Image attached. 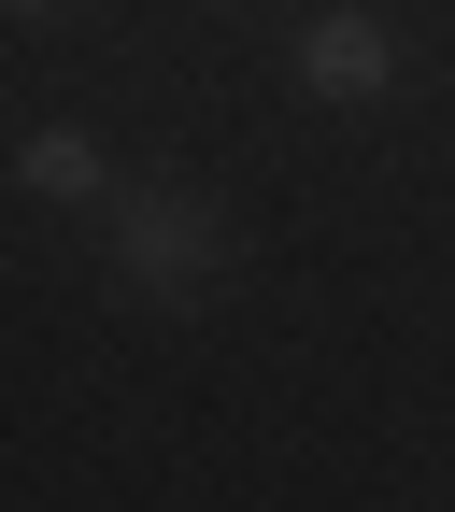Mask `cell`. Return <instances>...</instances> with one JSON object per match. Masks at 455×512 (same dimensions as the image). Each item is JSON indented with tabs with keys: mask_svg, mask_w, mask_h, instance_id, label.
<instances>
[{
	"mask_svg": "<svg viewBox=\"0 0 455 512\" xmlns=\"http://www.w3.org/2000/svg\"><path fill=\"white\" fill-rule=\"evenodd\" d=\"M299 86H313V100H384V86H399V29L356 15V0L313 15V29H299Z\"/></svg>",
	"mask_w": 455,
	"mask_h": 512,
	"instance_id": "7a4b0ae2",
	"label": "cell"
},
{
	"mask_svg": "<svg viewBox=\"0 0 455 512\" xmlns=\"http://www.w3.org/2000/svg\"><path fill=\"white\" fill-rule=\"evenodd\" d=\"M15 185H29V200H100L114 157L86 143V128H29V143H15Z\"/></svg>",
	"mask_w": 455,
	"mask_h": 512,
	"instance_id": "3957f363",
	"label": "cell"
},
{
	"mask_svg": "<svg viewBox=\"0 0 455 512\" xmlns=\"http://www.w3.org/2000/svg\"><path fill=\"white\" fill-rule=\"evenodd\" d=\"M0 15H43V0H0Z\"/></svg>",
	"mask_w": 455,
	"mask_h": 512,
	"instance_id": "277c9868",
	"label": "cell"
},
{
	"mask_svg": "<svg viewBox=\"0 0 455 512\" xmlns=\"http://www.w3.org/2000/svg\"><path fill=\"white\" fill-rule=\"evenodd\" d=\"M114 256H128V285H143V299H214V285H228V228L185 200V185H143L128 228H114Z\"/></svg>",
	"mask_w": 455,
	"mask_h": 512,
	"instance_id": "6da1fadb",
	"label": "cell"
}]
</instances>
